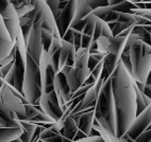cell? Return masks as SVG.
Listing matches in <instances>:
<instances>
[{
	"instance_id": "6da1fadb",
	"label": "cell",
	"mask_w": 151,
	"mask_h": 142,
	"mask_svg": "<svg viewBox=\"0 0 151 142\" xmlns=\"http://www.w3.org/2000/svg\"><path fill=\"white\" fill-rule=\"evenodd\" d=\"M112 86L116 106L117 137H122L127 133L137 117L134 80L122 61L112 75Z\"/></svg>"
},
{
	"instance_id": "7a4b0ae2",
	"label": "cell",
	"mask_w": 151,
	"mask_h": 142,
	"mask_svg": "<svg viewBox=\"0 0 151 142\" xmlns=\"http://www.w3.org/2000/svg\"><path fill=\"white\" fill-rule=\"evenodd\" d=\"M94 127L100 131L106 142H112L117 137L116 106L114 100L112 76L103 82L95 106Z\"/></svg>"
},
{
	"instance_id": "3957f363",
	"label": "cell",
	"mask_w": 151,
	"mask_h": 142,
	"mask_svg": "<svg viewBox=\"0 0 151 142\" xmlns=\"http://www.w3.org/2000/svg\"><path fill=\"white\" fill-rule=\"evenodd\" d=\"M132 78L138 84L146 85L151 72V46L137 35L131 34L128 38Z\"/></svg>"
},
{
	"instance_id": "277c9868",
	"label": "cell",
	"mask_w": 151,
	"mask_h": 142,
	"mask_svg": "<svg viewBox=\"0 0 151 142\" xmlns=\"http://www.w3.org/2000/svg\"><path fill=\"white\" fill-rule=\"evenodd\" d=\"M24 99L30 104L40 106L42 97V75L40 65L36 64L32 57L28 55L26 72H24V86H22Z\"/></svg>"
},
{
	"instance_id": "5b68a950",
	"label": "cell",
	"mask_w": 151,
	"mask_h": 142,
	"mask_svg": "<svg viewBox=\"0 0 151 142\" xmlns=\"http://www.w3.org/2000/svg\"><path fill=\"white\" fill-rule=\"evenodd\" d=\"M89 50L85 48L79 49L76 55V62L69 73L66 75L68 85L71 92H76L85 84L91 75V70L88 67Z\"/></svg>"
},
{
	"instance_id": "8992f818",
	"label": "cell",
	"mask_w": 151,
	"mask_h": 142,
	"mask_svg": "<svg viewBox=\"0 0 151 142\" xmlns=\"http://www.w3.org/2000/svg\"><path fill=\"white\" fill-rule=\"evenodd\" d=\"M0 102L4 103L10 109L15 111L20 121L24 120L27 116V104L29 102L24 99V96L14 93L3 80H1L0 86Z\"/></svg>"
},
{
	"instance_id": "52a82bcc",
	"label": "cell",
	"mask_w": 151,
	"mask_h": 142,
	"mask_svg": "<svg viewBox=\"0 0 151 142\" xmlns=\"http://www.w3.org/2000/svg\"><path fill=\"white\" fill-rule=\"evenodd\" d=\"M43 27V20L37 16V19H36V21L32 26L29 38L27 40L28 55L32 57L33 61L38 65L41 63L42 55H43L44 51H45L43 45V37H42Z\"/></svg>"
},
{
	"instance_id": "ba28073f",
	"label": "cell",
	"mask_w": 151,
	"mask_h": 142,
	"mask_svg": "<svg viewBox=\"0 0 151 142\" xmlns=\"http://www.w3.org/2000/svg\"><path fill=\"white\" fill-rule=\"evenodd\" d=\"M0 15L4 21V24H6L10 35H11L12 39L16 44L17 36L22 31V28H20V18H19L18 14H17L16 10H15L11 1H9V0L1 1V3H0Z\"/></svg>"
},
{
	"instance_id": "9c48e42d",
	"label": "cell",
	"mask_w": 151,
	"mask_h": 142,
	"mask_svg": "<svg viewBox=\"0 0 151 142\" xmlns=\"http://www.w3.org/2000/svg\"><path fill=\"white\" fill-rule=\"evenodd\" d=\"M76 10H77V0L61 1V8H60L59 15L55 17V22H57L58 29L62 38L73 24Z\"/></svg>"
},
{
	"instance_id": "30bf717a",
	"label": "cell",
	"mask_w": 151,
	"mask_h": 142,
	"mask_svg": "<svg viewBox=\"0 0 151 142\" xmlns=\"http://www.w3.org/2000/svg\"><path fill=\"white\" fill-rule=\"evenodd\" d=\"M129 36H113V37H106V36H101L98 38V51L104 54H117L122 56L124 53L126 46L128 43Z\"/></svg>"
},
{
	"instance_id": "8fae6325",
	"label": "cell",
	"mask_w": 151,
	"mask_h": 142,
	"mask_svg": "<svg viewBox=\"0 0 151 142\" xmlns=\"http://www.w3.org/2000/svg\"><path fill=\"white\" fill-rule=\"evenodd\" d=\"M33 4L35 6V8L37 9L38 11V17L43 20L44 24V29H49L51 30L54 34V37L58 39H62L60 31L58 29L57 22H55V17H54L53 13L50 10V8L48 6L46 1H32Z\"/></svg>"
},
{
	"instance_id": "7c38bea8",
	"label": "cell",
	"mask_w": 151,
	"mask_h": 142,
	"mask_svg": "<svg viewBox=\"0 0 151 142\" xmlns=\"http://www.w3.org/2000/svg\"><path fill=\"white\" fill-rule=\"evenodd\" d=\"M150 125H151V104L144 110L143 113H140L139 115H137L135 121L133 122V124L128 129V131L126 134L129 135L133 139H136L139 135H142L144 131H147L150 127Z\"/></svg>"
},
{
	"instance_id": "4fadbf2b",
	"label": "cell",
	"mask_w": 151,
	"mask_h": 142,
	"mask_svg": "<svg viewBox=\"0 0 151 142\" xmlns=\"http://www.w3.org/2000/svg\"><path fill=\"white\" fill-rule=\"evenodd\" d=\"M53 86L58 100H59V104L61 106V108H62L63 106H65L69 102V100L71 99V96H73V92H71L69 85H68L66 75L63 74L62 72L58 73L55 75V78H54Z\"/></svg>"
},
{
	"instance_id": "5bb4252c",
	"label": "cell",
	"mask_w": 151,
	"mask_h": 142,
	"mask_svg": "<svg viewBox=\"0 0 151 142\" xmlns=\"http://www.w3.org/2000/svg\"><path fill=\"white\" fill-rule=\"evenodd\" d=\"M95 121V108L79 113V140L91 137Z\"/></svg>"
},
{
	"instance_id": "9a60e30c",
	"label": "cell",
	"mask_w": 151,
	"mask_h": 142,
	"mask_svg": "<svg viewBox=\"0 0 151 142\" xmlns=\"http://www.w3.org/2000/svg\"><path fill=\"white\" fill-rule=\"evenodd\" d=\"M15 47L16 44L12 39L3 19L0 18V59L10 56Z\"/></svg>"
},
{
	"instance_id": "2e32d148",
	"label": "cell",
	"mask_w": 151,
	"mask_h": 142,
	"mask_svg": "<svg viewBox=\"0 0 151 142\" xmlns=\"http://www.w3.org/2000/svg\"><path fill=\"white\" fill-rule=\"evenodd\" d=\"M0 127H22L16 113L2 102H0Z\"/></svg>"
},
{
	"instance_id": "e0dca14e",
	"label": "cell",
	"mask_w": 151,
	"mask_h": 142,
	"mask_svg": "<svg viewBox=\"0 0 151 142\" xmlns=\"http://www.w3.org/2000/svg\"><path fill=\"white\" fill-rule=\"evenodd\" d=\"M98 17L94 14H91L88 16V21H87L86 26L82 30V43H81V48L88 49L91 48L93 41L95 40V31H96V24H97Z\"/></svg>"
},
{
	"instance_id": "ac0fdd59",
	"label": "cell",
	"mask_w": 151,
	"mask_h": 142,
	"mask_svg": "<svg viewBox=\"0 0 151 142\" xmlns=\"http://www.w3.org/2000/svg\"><path fill=\"white\" fill-rule=\"evenodd\" d=\"M93 11H94V10L87 4L86 0H81V1L77 0V10H76L75 19H73V24H71L70 28L76 27V26L79 24L80 22L84 21V20L93 13Z\"/></svg>"
},
{
	"instance_id": "d6986e66",
	"label": "cell",
	"mask_w": 151,
	"mask_h": 142,
	"mask_svg": "<svg viewBox=\"0 0 151 142\" xmlns=\"http://www.w3.org/2000/svg\"><path fill=\"white\" fill-rule=\"evenodd\" d=\"M24 134L22 127H1L0 128V142H12L19 139Z\"/></svg>"
},
{
	"instance_id": "ffe728a7",
	"label": "cell",
	"mask_w": 151,
	"mask_h": 142,
	"mask_svg": "<svg viewBox=\"0 0 151 142\" xmlns=\"http://www.w3.org/2000/svg\"><path fill=\"white\" fill-rule=\"evenodd\" d=\"M11 2L16 10L19 18H22L27 14L31 13L35 9V6L33 4L32 1H17V0H15V1H11Z\"/></svg>"
},
{
	"instance_id": "44dd1931",
	"label": "cell",
	"mask_w": 151,
	"mask_h": 142,
	"mask_svg": "<svg viewBox=\"0 0 151 142\" xmlns=\"http://www.w3.org/2000/svg\"><path fill=\"white\" fill-rule=\"evenodd\" d=\"M101 36H106V37H113V33L111 27L102 19L98 18L97 24H96V31H95V40H97Z\"/></svg>"
},
{
	"instance_id": "7402d4cb",
	"label": "cell",
	"mask_w": 151,
	"mask_h": 142,
	"mask_svg": "<svg viewBox=\"0 0 151 142\" xmlns=\"http://www.w3.org/2000/svg\"><path fill=\"white\" fill-rule=\"evenodd\" d=\"M16 46H17V52L20 54V56L22 57L24 63H27L28 59V50H27V44H26V40H24V34L20 31V33L17 36L16 39Z\"/></svg>"
},
{
	"instance_id": "603a6c76",
	"label": "cell",
	"mask_w": 151,
	"mask_h": 142,
	"mask_svg": "<svg viewBox=\"0 0 151 142\" xmlns=\"http://www.w3.org/2000/svg\"><path fill=\"white\" fill-rule=\"evenodd\" d=\"M131 34L137 35L140 39L151 46V33L146 29L145 26H135Z\"/></svg>"
},
{
	"instance_id": "cb8c5ba5",
	"label": "cell",
	"mask_w": 151,
	"mask_h": 142,
	"mask_svg": "<svg viewBox=\"0 0 151 142\" xmlns=\"http://www.w3.org/2000/svg\"><path fill=\"white\" fill-rule=\"evenodd\" d=\"M105 57L104 53H101V52H98V53H89V59H88V67L91 72L95 68L97 67L100 63L102 62Z\"/></svg>"
},
{
	"instance_id": "d4e9b609",
	"label": "cell",
	"mask_w": 151,
	"mask_h": 142,
	"mask_svg": "<svg viewBox=\"0 0 151 142\" xmlns=\"http://www.w3.org/2000/svg\"><path fill=\"white\" fill-rule=\"evenodd\" d=\"M42 37H43V45L45 51H48L50 46H51L52 39L54 37V34L51 30L49 29H44L43 28V32H42Z\"/></svg>"
},
{
	"instance_id": "484cf974",
	"label": "cell",
	"mask_w": 151,
	"mask_h": 142,
	"mask_svg": "<svg viewBox=\"0 0 151 142\" xmlns=\"http://www.w3.org/2000/svg\"><path fill=\"white\" fill-rule=\"evenodd\" d=\"M86 2L93 10L109 6V1H106V0H86Z\"/></svg>"
},
{
	"instance_id": "4316f807",
	"label": "cell",
	"mask_w": 151,
	"mask_h": 142,
	"mask_svg": "<svg viewBox=\"0 0 151 142\" xmlns=\"http://www.w3.org/2000/svg\"><path fill=\"white\" fill-rule=\"evenodd\" d=\"M132 13L136 14V15H139V16H143L145 18L151 20V9H134L132 10Z\"/></svg>"
},
{
	"instance_id": "83f0119b",
	"label": "cell",
	"mask_w": 151,
	"mask_h": 142,
	"mask_svg": "<svg viewBox=\"0 0 151 142\" xmlns=\"http://www.w3.org/2000/svg\"><path fill=\"white\" fill-rule=\"evenodd\" d=\"M48 6L50 8V10L52 11L53 13L54 17H57L59 15V12H60V8H61V1H46Z\"/></svg>"
},
{
	"instance_id": "f1b7e54d",
	"label": "cell",
	"mask_w": 151,
	"mask_h": 142,
	"mask_svg": "<svg viewBox=\"0 0 151 142\" xmlns=\"http://www.w3.org/2000/svg\"><path fill=\"white\" fill-rule=\"evenodd\" d=\"M104 138L102 136H93V137H87L84 139L77 140V141H71V142H104Z\"/></svg>"
},
{
	"instance_id": "f546056e",
	"label": "cell",
	"mask_w": 151,
	"mask_h": 142,
	"mask_svg": "<svg viewBox=\"0 0 151 142\" xmlns=\"http://www.w3.org/2000/svg\"><path fill=\"white\" fill-rule=\"evenodd\" d=\"M112 142H136V141H135V139L131 138L129 135L124 134L122 137H116Z\"/></svg>"
},
{
	"instance_id": "4dcf8cb0",
	"label": "cell",
	"mask_w": 151,
	"mask_h": 142,
	"mask_svg": "<svg viewBox=\"0 0 151 142\" xmlns=\"http://www.w3.org/2000/svg\"><path fill=\"white\" fill-rule=\"evenodd\" d=\"M144 93L147 96L148 98L151 99V72L149 74V78L147 80V83L145 85V89H144Z\"/></svg>"
},
{
	"instance_id": "1f68e13d",
	"label": "cell",
	"mask_w": 151,
	"mask_h": 142,
	"mask_svg": "<svg viewBox=\"0 0 151 142\" xmlns=\"http://www.w3.org/2000/svg\"><path fill=\"white\" fill-rule=\"evenodd\" d=\"M12 142H22V140L19 138V139H17V140H14V141H12Z\"/></svg>"
}]
</instances>
